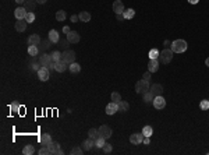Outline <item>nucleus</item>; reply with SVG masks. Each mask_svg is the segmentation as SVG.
Wrapping results in <instances>:
<instances>
[{
  "label": "nucleus",
  "instance_id": "38",
  "mask_svg": "<svg viewBox=\"0 0 209 155\" xmlns=\"http://www.w3.org/2000/svg\"><path fill=\"white\" fill-rule=\"evenodd\" d=\"M199 108L202 109V111H208L209 109V99H202L199 103Z\"/></svg>",
  "mask_w": 209,
  "mask_h": 155
},
{
  "label": "nucleus",
  "instance_id": "44",
  "mask_svg": "<svg viewBox=\"0 0 209 155\" xmlns=\"http://www.w3.org/2000/svg\"><path fill=\"white\" fill-rule=\"evenodd\" d=\"M60 42V46H63V47H67L68 46V39H63V41H59Z\"/></svg>",
  "mask_w": 209,
  "mask_h": 155
},
{
  "label": "nucleus",
  "instance_id": "7",
  "mask_svg": "<svg viewBox=\"0 0 209 155\" xmlns=\"http://www.w3.org/2000/svg\"><path fill=\"white\" fill-rule=\"evenodd\" d=\"M99 136H102V137L106 138V140L107 138H110L112 137V129L106 125L100 126V127H99Z\"/></svg>",
  "mask_w": 209,
  "mask_h": 155
},
{
  "label": "nucleus",
  "instance_id": "28",
  "mask_svg": "<svg viewBox=\"0 0 209 155\" xmlns=\"http://www.w3.org/2000/svg\"><path fill=\"white\" fill-rule=\"evenodd\" d=\"M106 138H103L102 136H99L98 138H95V147H98V148H103V145L106 144Z\"/></svg>",
  "mask_w": 209,
  "mask_h": 155
},
{
  "label": "nucleus",
  "instance_id": "39",
  "mask_svg": "<svg viewBox=\"0 0 209 155\" xmlns=\"http://www.w3.org/2000/svg\"><path fill=\"white\" fill-rule=\"evenodd\" d=\"M112 101H113V102H116V103H119L120 101H121V96H120V94L119 92H112Z\"/></svg>",
  "mask_w": 209,
  "mask_h": 155
},
{
  "label": "nucleus",
  "instance_id": "52",
  "mask_svg": "<svg viewBox=\"0 0 209 155\" xmlns=\"http://www.w3.org/2000/svg\"><path fill=\"white\" fill-rule=\"evenodd\" d=\"M16 1H17L18 4H24V1H25V0H16Z\"/></svg>",
  "mask_w": 209,
  "mask_h": 155
},
{
  "label": "nucleus",
  "instance_id": "43",
  "mask_svg": "<svg viewBox=\"0 0 209 155\" xmlns=\"http://www.w3.org/2000/svg\"><path fill=\"white\" fill-rule=\"evenodd\" d=\"M71 154H73V155H75V154L81 155L82 154V150L80 148V147H75V148H73V150H71Z\"/></svg>",
  "mask_w": 209,
  "mask_h": 155
},
{
  "label": "nucleus",
  "instance_id": "36",
  "mask_svg": "<svg viewBox=\"0 0 209 155\" xmlns=\"http://www.w3.org/2000/svg\"><path fill=\"white\" fill-rule=\"evenodd\" d=\"M88 136H89V138H92V140L98 138V137H99V130H96V129H89V131H88Z\"/></svg>",
  "mask_w": 209,
  "mask_h": 155
},
{
  "label": "nucleus",
  "instance_id": "10",
  "mask_svg": "<svg viewBox=\"0 0 209 155\" xmlns=\"http://www.w3.org/2000/svg\"><path fill=\"white\" fill-rule=\"evenodd\" d=\"M27 13H28V11H27L24 7H17V9L14 10V16H16L17 20H25Z\"/></svg>",
  "mask_w": 209,
  "mask_h": 155
},
{
  "label": "nucleus",
  "instance_id": "47",
  "mask_svg": "<svg viewBox=\"0 0 209 155\" xmlns=\"http://www.w3.org/2000/svg\"><path fill=\"white\" fill-rule=\"evenodd\" d=\"M116 16H117V20H119V21H123V20H126L123 14H116Z\"/></svg>",
  "mask_w": 209,
  "mask_h": 155
},
{
  "label": "nucleus",
  "instance_id": "1",
  "mask_svg": "<svg viewBox=\"0 0 209 155\" xmlns=\"http://www.w3.org/2000/svg\"><path fill=\"white\" fill-rule=\"evenodd\" d=\"M187 47H188V45L184 39H176V41L171 42L170 49L173 50V53H184V52L187 50Z\"/></svg>",
  "mask_w": 209,
  "mask_h": 155
},
{
  "label": "nucleus",
  "instance_id": "35",
  "mask_svg": "<svg viewBox=\"0 0 209 155\" xmlns=\"http://www.w3.org/2000/svg\"><path fill=\"white\" fill-rule=\"evenodd\" d=\"M50 56H52V60L55 62V63H56V62H60V60H61V53H60L59 50H55V52H53V53L50 55Z\"/></svg>",
  "mask_w": 209,
  "mask_h": 155
},
{
  "label": "nucleus",
  "instance_id": "25",
  "mask_svg": "<svg viewBox=\"0 0 209 155\" xmlns=\"http://www.w3.org/2000/svg\"><path fill=\"white\" fill-rule=\"evenodd\" d=\"M68 70H70L71 73L77 74V73H80V71H81V66L78 65V63H75V62H74V63H71V65H70V67H68Z\"/></svg>",
  "mask_w": 209,
  "mask_h": 155
},
{
  "label": "nucleus",
  "instance_id": "41",
  "mask_svg": "<svg viewBox=\"0 0 209 155\" xmlns=\"http://www.w3.org/2000/svg\"><path fill=\"white\" fill-rule=\"evenodd\" d=\"M159 57V50L158 49H152L149 50V59H158Z\"/></svg>",
  "mask_w": 209,
  "mask_h": 155
},
{
  "label": "nucleus",
  "instance_id": "23",
  "mask_svg": "<svg viewBox=\"0 0 209 155\" xmlns=\"http://www.w3.org/2000/svg\"><path fill=\"white\" fill-rule=\"evenodd\" d=\"M28 53H30V56H38L39 53V46H36V45H30V47H28Z\"/></svg>",
  "mask_w": 209,
  "mask_h": 155
},
{
  "label": "nucleus",
  "instance_id": "12",
  "mask_svg": "<svg viewBox=\"0 0 209 155\" xmlns=\"http://www.w3.org/2000/svg\"><path fill=\"white\" fill-rule=\"evenodd\" d=\"M67 39L70 43H78L80 42V34L75 31H70L67 34Z\"/></svg>",
  "mask_w": 209,
  "mask_h": 155
},
{
  "label": "nucleus",
  "instance_id": "24",
  "mask_svg": "<svg viewBox=\"0 0 209 155\" xmlns=\"http://www.w3.org/2000/svg\"><path fill=\"white\" fill-rule=\"evenodd\" d=\"M41 142H42V145H49L52 142L50 134H42V136H41Z\"/></svg>",
  "mask_w": 209,
  "mask_h": 155
},
{
  "label": "nucleus",
  "instance_id": "29",
  "mask_svg": "<svg viewBox=\"0 0 209 155\" xmlns=\"http://www.w3.org/2000/svg\"><path fill=\"white\" fill-rule=\"evenodd\" d=\"M124 18L126 20H131L134 16H135V10H132V9H128V10H124V13H123Z\"/></svg>",
  "mask_w": 209,
  "mask_h": 155
},
{
  "label": "nucleus",
  "instance_id": "46",
  "mask_svg": "<svg viewBox=\"0 0 209 155\" xmlns=\"http://www.w3.org/2000/svg\"><path fill=\"white\" fill-rule=\"evenodd\" d=\"M78 20H80V17H78V16H71V22H77Z\"/></svg>",
  "mask_w": 209,
  "mask_h": 155
},
{
  "label": "nucleus",
  "instance_id": "26",
  "mask_svg": "<svg viewBox=\"0 0 209 155\" xmlns=\"http://www.w3.org/2000/svg\"><path fill=\"white\" fill-rule=\"evenodd\" d=\"M78 17H80V20H81L82 22H88V21H91V14L88 13V11H81Z\"/></svg>",
  "mask_w": 209,
  "mask_h": 155
},
{
  "label": "nucleus",
  "instance_id": "48",
  "mask_svg": "<svg viewBox=\"0 0 209 155\" xmlns=\"http://www.w3.org/2000/svg\"><path fill=\"white\" fill-rule=\"evenodd\" d=\"M70 31H71V30H70L68 27H63V32H64V34H66V35H67L68 32H70Z\"/></svg>",
  "mask_w": 209,
  "mask_h": 155
},
{
  "label": "nucleus",
  "instance_id": "18",
  "mask_svg": "<svg viewBox=\"0 0 209 155\" xmlns=\"http://www.w3.org/2000/svg\"><path fill=\"white\" fill-rule=\"evenodd\" d=\"M27 24H28V22H27L25 20H17V22H16V30H17L18 32H24V31L27 30Z\"/></svg>",
  "mask_w": 209,
  "mask_h": 155
},
{
  "label": "nucleus",
  "instance_id": "50",
  "mask_svg": "<svg viewBox=\"0 0 209 155\" xmlns=\"http://www.w3.org/2000/svg\"><path fill=\"white\" fill-rule=\"evenodd\" d=\"M198 1H199V0H188V3H190V4H196Z\"/></svg>",
  "mask_w": 209,
  "mask_h": 155
},
{
  "label": "nucleus",
  "instance_id": "45",
  "mask_svg": "<svg viewBox=\"0 0 209 155\" xmlns=\"http://www.w3.org/2000/svg\"><path fill=\"white\" fill-rule=\"evenodd\" d=\"M144 80L149 81V80H151V71H146V73L144 74Z\"/></svg>",
  "mask_w": 209,
  "mask_h": 155
},
{
  "label": "nucleus",
  "instance_id": "2",
  "mask_svg": "<svg viewBox=\"0 0 209 155\" xmlns=\"http://www.w3.org/2000/svg\"><path fill=\"white\" fill-rule=\"evenodd\" d=\"M173 50L171 49H163L162 52H159V57L158 60L160 62V63H163V65H167V63H170L171 59H173Z\"/></svg>",
  "mask_w": 209,
  "mask_h": 155
},
{
  "label": "nucleus",
  "instance_id": "15",
  "mask_svg": "<svg viewBox=\"0 0 209 155\" xmlns=\"http://www.w3.org/2000/svg\"><path fill=\"white\" fill-rule=\"evenodd\" d=\"M149 91L155 95V96H159V95L163 94V87L160 85V84H154V85H151Z\"/></svg>",
  "mask_w": 209,
  "mask_h": 155
},
{
  "label": "nucleus",
  "instance_id": "49",
  "mask_svg": "<svg viewBox=\"0 0 209 155\" xmlns=\"http://www.w3.org/2000/svg\"><path fill=\"white\" fill-rule=\"evenodd\" d=\"M142 142H144V144H149V142H151L149 137H144V141H142Z\"/></svg>",
  "mask_w": 209,
  "mask_h": 155
},
{
  "label": "nucleus",
  "instance_id": "3",
  "mask_svg": "<svg viewBox=\"0 0 209 155\" xmlns=\"http://www.w3.org/2000/svg\"><path fill=\"white\" fill-rule=\"evenodd\" d=\"M39 63H41V66H42V67H46V69H49V70L55 69V62L52 60L50 55L42 53V56L39 57Z\"/></svg>",
  "mask_w": 209,
  "mask_h": 155
},
{
  "label": "nucleus",
  "instance_id": "37",
  "mask_svg": "<svg viewBox=\"0 0 209 155\" xmlns=\"http://www.w3.org/2000/svg\"><path fill=\"white\" fill-rule=\"evenodd\" d=\"M50 39H46V41H42V45L39 43L38 46H39V49H42V50H46V49H49V46H50Z\"/></svg>",
  "mask_w": 209,
  "mask_h": 155
},
{
  "label": "nucleus",
  "instance_id": "20",
  "mask_svg": "<svg viewBox=\"0 0 209 155\" xmlns=\"http://www.w3.org/2000/svg\"><path fill=\"white\" fill-rule=\"evenodd\" d=\"M66 69H67V65H66L64 62L60 60V62H56L55 63V70L57 71V73H63Z\"/></svg>",
  "mask_w": 209,
  "mask_h": 155
},
{
  "label": "nucleus",
  "instance_id": "16",
  "mask_svg": "<svg viewBox=\"0 0 209 155\" xmlns=\"http://www.w3.org/2000/svg\"><path fill=\"white\" fill-rule=\"evenodd\" d=\"M116 112H119V106H117V103H116V102L107 103V106H106V113H107V115H114Z\"/></svg>",
  "mask_w": 209,
  "mask_h": 155
},
{
  "label": "nucleus",
  "instance_id": "9",
  "mask_svg": "<svg viewBox=\"0 0 209 155\" xmlns=\"http://www.w3.org/2000/svg\"><path fill=\"white\" fill-rule=\"evenodd\" d=\"M47 147H49V150H50V154H57V155H61V154H63V151L60 150V144H59V142L52 141Z\"/></svg>",
  "mask_w": 209,
  "mask_h": 155
},
{
  "label": "nucleus",
  "instance_id": "11",
  "mask_svg": "<svg viewBox=\"0 0 209 155\" xmlns=\"http://www.w3.org/2000/svg\"><path fill=\"white\" fill-rule=\"evenodd\" d=\"M158 70H159V60L158 59H151L149 63H148V71L156 73Z\"/></svg>",
  "mask_w": 209,
  "mask_h": 155
},
{
  "label": "nucleus",
  "instance_id": "22",
  "mask_svg": "<svg viewBox=\"0 0 209 155\" xmlns=\"http://www.w3.org/2000/svg\"><path fill=\"white\" fill-rule=\"evenodd\" d=\"M94 145H95V140H92V138H88V140H85V141L82 142V147H84L85 151H89Z\"/></svg>",
  "mask_w": 209,
  "mask_h": 155
},
{
  "label": "nucleus",
  "instance_id": "34",
  "mask_svg": "<svg viewBox=\"0 0 209 155\" xmlns=\"http://www.w3.org/2000/svg\"><path fill=\"white\" fill-rule=\"evenodd\" d=\"M10 111H11L13 115L18 113V112H20V103H18V102H13L11 105H10Z\"/></svg>",
  "mask_w": 209,
  "mask_h": 155
},
{
  "label": "nucleus",
  "instance_id": "42",
  "mask_svg": "<svg viewBox=\"0 0 209 155\" xmlns=\"http://www.w3.org/2000/svg\"><path fill=\"white\" fill-rule=\"evenodd\" d=\"M112 150H113V148H112L110 144H105V145H103V152H105V154H110Z\"/></svg>",
  "mask_w": 209,
  "mask_h": 155
},
{
  "label": "nucleus",
  "instance_id": "21",
  "mask_svg": "<svg viewBox=\"0 0 209 155\" xmlns=\"http://www.w3.org/2000/svg\"><path fill=\"white\" fill-rule=\"evenodd\" d=\"M28 43H30V45H36V46H38L39 43H41V36L36 35V34L31 35L30 38H28Z\"/></svg>",
  "mask_w": 209,
  "mask_h": 155
},
{
  "label": "nucleus",
  "instance_id": "40",
  "mask_svg": "<svg viewBox=\"0 0 209 155\" xmlns=\"http://www.w3.org/2000/svg\"><path fill=\"white\" fill-rule=\"evenodd\" d=\"M25 21H27V22H34V21H35V14L32 13V11H28V13H27Z\"/></svg>",
  "mask_w": 209,
  "mask_h": 155
},
{
  "label": "nucleus",
  "instance_id": "17",
  "mask_svg": "<svg viewBox=\"0 0 209 155\" xmlns=\"http://www.w3.org/2000/svg\"><path fill=\"white\" fill-rule=\"evenodd\" d=\"M36 7V0H25L24 1V9L27 11H34Z\"/></svg>",
  "mask_w": 209,
  "mask_h": 155
},
{
  "label": "nucleus",
  "instance_id": "32",
  "mask_svg": "<svg viewBox=\"0 0 209 155\" xmlns=\"http://www.w3.org/2000/svg\"><path fill=\"white\" fill-rule=\"evenodd\" d=\"M66 17H67V14H66L64 10H59V11L56 13V20H57V21H64Z\"/></svg>",
  "mask_w": 209,
  "mask_h": 155
},
{
  "label": "nucleus",
  "instance_id": "30",
  "mask_svg": "<svg viewBox=\"0 0 209 155\" xmlns=\"http://www.w3.org/2000/svg\"><path fill=\"white\" fill-rule=\"evenodd\" d=\"M154 99H155V95L152 94L151 91H148V92H145V94H144V101H145L146 103L154 102Z\"/></svg>",
  "mask_w": 209,
  "mask_h": 155
},
{
  "label": "nucleus",
  "instance_id": "33",
  "mask_svg": "<svg viewBox=\"0 0 209 155\" xmlns=\"http://www.w3.org/2000/svg\"><path fill=\"white\" fill-rule=\"evenodd\" d=\"M142 133H144L145 137H151V136L154 134V129H152L151 126H145V127L142 129Z\"/></svg>",
  "mask_w": 209,
  "mask_h": 155
},
{
  "label": "nucleus",
  "instance_id": "19",
  "mask_svg": "<svg viewBox=\"0 0 209 155\" xmlns=\"http://www.w3.org/2000/svg\"><path fill=\"white\" fill-rule=\"evenodd\" d=\"M49 39H50L52 43H57L60 41L59 32H57L56 30H50V31H49Z\"/></svg>",
  "mask_w": 209,
  "mask_h": 155
},
{
  "label": "nucleus",
  "instance_id": "14",
  "mask_svg": "<svg viewBox=\"0 0 209 155\" xmlns=\"http://www.w3.org/2000/svg\"><path fill=\"white\" fill-rule=\"evenodd\" d=\"M38 77H39V80H42V81H47V80H49V69L41 67L38 71Z\"/></svg>",
  "mask_w": 209,
  "mask_h": 155
},
{
  "label": "nucleus",
  "instance_id": "6",
  "mask_svg": "<svg viewBox=\"0 0 209 155\" xmlns=\"http://www.w3.org/2000/svg\"><path fill=\"white\" fill-rule=\"evenodd\" d=\"M144 133H134L131 134V137H130V141H131V144H134V145H140V144H142V141H144Z\"/></svg>",
  "mask_w": 209,
  "mask_h": 155
},
{
  "label": "nucleus",
  "instance_id": "31",
  "mask_svg": "<svg viewBox=\"0 0 209 155\" xmlns=\"http://www.w3.org/2000/svg\"><path fill=\"white\" fill-rule=\"evenodd\" d=\"M35 152V148H34V145H25L24 147V150H22V154L24 155H32Z\"/></svg>",
  "mask_w": 209,
  "mask_h": 155
},
{
  "label": "nucleus",
  "instance_id": "8",
  "mask_svg": "<svg viewBox=\"0 0 209 155\" xmlns=\"http://www.w3.org/2000/svg\"><path fill=\"white\" fill-rule=\"evenodd\" d=\"M154 106L156 109H163L165 106H166V101H165V98H163L162 95H159V96H155L154 99Z\"/></svg>",
  "mask_w": 209,
  "mask_h": 155
},
{
  "label": "nucleus",
  "instance_id": "5",
  "mask_svg": "<svg viewBox=\"0 0 209 155\" xmlns=\"http://www.w3.org/2000/svg\"><path fill=\"white\" fill-rule=\"evenodd\" d=\"M149 81H146V80H140V81H137L135 84V91H137V94H145V92H148L149 91Z\"/></svg>",
  "mask_w": 209,
  "mask_h": 155
},
{
  "label": "nucleus",
  "instance_id": "4",
  "mask_svg": "<svg viewBox=\"0 0 209 155\" xmlns=\"http://www.w3.org/2000/svg\"><path fill=\"white\" fill-rule=\"evenodd\" d=\"M75 52L74 50H70V49H67V50H64L63 53H61V62H64L66 65H71V63H74L75 62Z\"/></svg>",
  "mask_w": 209,
  "mask_h": 155
},
{
  "label": "nucleus",
  "instance_id": "51",
  "mask_svg": "<svg viewBox=\"0 0 209 155\" xmlns=\"http://www.w3.org/2000/svg\"><path fill=\"white\" fill-rule=\"evenodd\" d=\"M47 0H36V3H41V4H43V3H46Z\"/></svg>",
  "mask_w": 209,
  "mask_h": 155
},
{
  "label": "nucleus",
  "instance_id": "13",
  "mask_svg": "<svg viewBox=\"0 0 209 155\" xmlns=\"http://www.w3.org/2000/svg\"><path fill=\"white\" fill-rule=\"evenodd\" d=\"M113 11L116 14H123L124 13V4L121 0H116L114 3H113Z\"/></svg>",
  "mask_w": 209,
  "mask_h": 155
},
{
  "label": "nucleus",
  "instance_id": "53",
  "mask_svg": "<svg viewBox=\"0 0 209 155\" xmlns=\"http://www.w3.org/2000/svg\"><path fill=\"white\" fill-rule=\"evenodd\" d=\"M205 65H206V66H208V67H209V57H208V59H206V60H205Z\"/></svg>",
  "mask_w": 209,
  "mask_h": 155
},
{
  "label": "nucleus",
  "instance_id": "27",
  "mask_svg": "<svg viewBox=\"0 0 209 155\" xmlns=\"http://www.w3.org/2000/svg\"><path fill=\"white\" fill-rule=\"evenodd\" d=\"M117 106H119V111H120V112H127L128 108H130V105H128L126 101H120V102L117 103Z\"/></svg>",
  "mask_w": 209,
  "mask_h": 155
}]
</instances>
